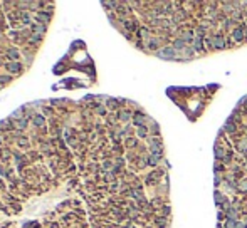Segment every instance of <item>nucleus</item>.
<instances>
[{
  "label": "nucleus",
  "mask_w": 247,
  "mask_h": 228,
  "mask_svg": "<svg viewBox=\"0 0 247 228\" xmlns=\"http://www.w3.org/2000/svg\"><path fill=\"white\" fill-rule=\"evenodd\" d=\"M239 190H240V191H247V180H242L240 183H239Z\"/></svg>",
  "instance_id": "11"
},
{
  "label": "nucleus",
  "mask_w": 247,
  "mask_h": 228,
  "mask_svg": "<svg viewBox=\"0 0 247 228\" xmlns=\"http://www.w3.org/2000/svg\"><path fill=\"white\" fill-rule=\"evenodd\" d=\"M225 228H247V226H245V223L237 221V220H227Z\"/></svg>",
  "instance_id": "3"
},
{
  "label": "nucleus",
  "mask_w": 247,
  "mask_h": 228,
  "mask_svg": "<svg viewBox=\"0 0 247 228\" xmlns=\"http://www.w3.org/2000/svg\"><path fill=\"white\" fill-rule=\"evenodd\" d=\"M215 196H217V198H215L217 203H222V201H224V194H222V193H217Z\"/></svg>",
  "instance_id": "13"
},
{
  "label": "nucleus",
  "mask_w": 247,
  "mask_h": 228,
  "mask_svg": "<svg viewBox=\"0 0 247 228\" xmlns=\"http://www.w3.org/2000/svg\"><path fill=\"white\" fill-rule=\"evenodd\" d=\"M173 49H175V51L180 54V52L183 51V49H187V42H183L182 39H176L175 42H173Z\"/></svg>",
  "instance_id": "5"
},
{
  "label": "nucleus",
  "mask_w": 247,
  "mask_h": 228,
  "mask_svg": "<svg viewBox=\"0 0 247 228\" xmlns=\"http://www.w3.org/2000/svg\"><path fill=\"white\" fill-rule=\"evenodd\" d=\"M151 148H153V151H162V144H160V141H151Z\"/></svg>",
  "instance_id": "9"
},
{
  "label": "nucleus",
  "mask_w": 247,
  "mask_h": 228,
  "mask_svg": "<svg viewBox=\"0 0 247 228\" xmlns=\"http://www.w3.org/2000/svg\"><path fill=\"white\" fill-rule=\"evenodd\" d=\"M180 39L183 40V42H193V30H185V32H182V35H180Z\"/></svg>",
  "instance_id": "4"
},
{
  "label": "nucleus",
  "mask_w": 247,
  "mask_h": 228,
  "mask_svg": "<svg viewBox=\"0 0 247 228\" xmlns=\"http://www.w3.org/2000/svg\"><path fill=\"white\" fill-rule=\"evenodd\" d=\"M193 49L195 51H204V44H202V35H199V37H195L193 39Z\"/></svg>",
  "instance_id": "8"
},
{
  "label": "nucleus",
  "mask_w": 247,
  "mask_h": 228,
  "mask_svg": "<svg viewBox=\"0 0 247 228\" xmlns=\"http://www.w3.org/2000/svg\"><path fill=\"white\" fill-rule=\"evenodd\" d=\"M215 154H217V158H224L225 151H224L222 148H217V149H215Z\"/></svg>",
  "instance_id": "12"
},
{
  "label": "nucleus",
  "mask_w": 247,
  "mask_h": 228,
  "mask_svg": "<svg viewBox=\"0 0 247 228\" xmlns=\"http://www.w3.org/2000/svg\"><path fill=\"white\" fill-rule=\"evenodd\" d=\"M192 56H193V51L190 47H187V49H183V51L178 54V59H190Z\"/></svg>",
  "instance_id": "7"
},
{
  "label": "nucleus",
  "mask_w": 247,
  "mask_h": 228,
  "mask_svg": "<svg viewBox=\"0 0 247 228\" xmlns=\"http://www.w3.org/2000/svg\"><path fill=\"white\" fill-rule=\"evenodd\" d=\"M245 169H247V163H245Z\"/></svg>",
  "instance_id": "16"
},
{
  "label": "nucleus",
  "mask_w": 247,
  "mask_h": 228,
  "mask_svg": "<svg viewBox=\"0 0 247 228\" xmlns=\"http://www.w3.org/2000/svg\"><path fill=\"white\" fill-rule=\"evenodd\" d=\"M232 35H234V39H236L237 42H240V40L244 39V29H242V27H237V29H234Z\"/></svg>",
  "instance_id": "6"
},
{
  "label": "nucleus",
  "mask_w": 247,
  "mask_h": 228,
  "mask_svg": "<svg viewBox=\"0 0 247 228\" xmlns=\"http://www.w3.org/2000/svg\"><path fill=\"white\" fill-rule=\"evenodd\" d=\"M225 127H227V131H236V124H234V123L232 124L227 123V126H225Z\"/></svg>",
  "instance_id": "14"
},
{
  "label": "nucleus",
  "mask_w": 247,
  "mask_h": 228,
  "mask_svg": "<svg viewBox=\"0 0 247 228\" xmlns=\"http://www.w3.org/2000/svg\"><path fill=\"white\" fill-rule=\"evenodd\" d=\"M239 149H240L242 153L247 151V139H240V143H239Z\"/></svg>",
  "instance_id": "10"
},
{
  "label": "nucleus",
  "mask_w": 247,
  "mask_h": 228,
  "mask_svg": "<svg viewBox=\"0 0 247 228\" xmlns=\"http://www.w3.org/2000/svg\"><path fill=\"white\" fill-rule=\"evenodd\" d=\"M156 54H158V57H162V59H168V60L178 59V52L173 49V45H172V47H162Z\"/></svg>",
  "instance_id": "1"
},
{
  "label": "nucleus",
  "mask_w": 247,
  "mask_h": 228,
  "mask_svg": "<svg viewBox=\"0 0 247 228\" xmlns=\"http://www.w3.org/2000/svg\"><path fill=\"white\" fill-rule=\"evenodd\" d=\"M244 223H245V226H247V217L244 218Z\"/></svg>",
  "instance_id": "15"
},
{
  "label": "nucleus",
  "mask_w": 247,
  "mask_h": 228,
  "mask_svg": "<svg viewBox=\"0 0 247 228\" xmlns=\"http://www.w3.org/2000/svg\"><path fill=\"white\" fill-rule=\"evenodd\" d=\"M208 45H210V47H213V49H224V47H225L222 35H215L213 39H210V40H208Z\"/></svg>",
  "instance_id": "2"
}]
</instances>
